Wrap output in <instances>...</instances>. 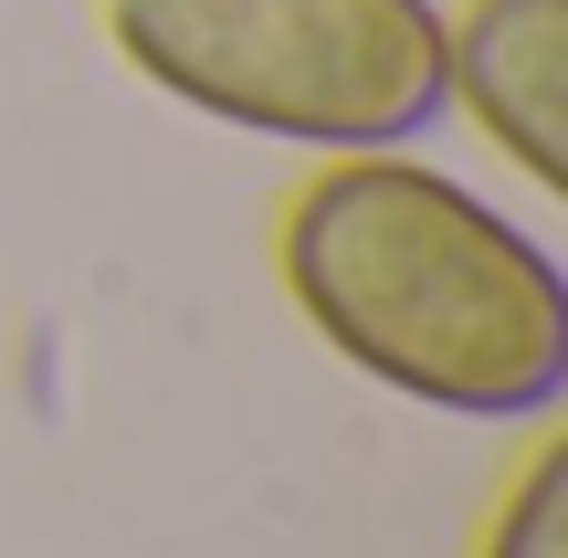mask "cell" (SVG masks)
Returning <instances> with one entry per match:
<instances>
[{"instance_id": "6da1fadb", "label": "cell", "mask_w": 568, "mask_h": 558, "mask_svg": "<svg viewBox=\"0 0 568 558\" xmlns=\"http://www.w3.org/2000/svg\"><path fill=\"white\" fill-rule=\"evenodd\" d=\"M274 274L305 327L410 412L548 422L568 400L558 253L410 148L326 159L274 222Z\"/></svg>"}, {"instance_id": "3957f363", "label": "cell", "mask_w": 568, "mask_h": 558, "mask_svg": "<svg viewBox=\"0 0 568 558\" xmlns=\"http://www.w3.org/2000/svg\"><path fill=\"white\" fill-rule=\"evenodd\" d=\"M443 95L485 126V148L568 201V0H464L443 11Z\"/></svg>"}, {"instance_id": "277c9868", "label": "cell", "mask_w": 568, "mask_h": 558, "mask_svg": "<svg viewBox=\"0 0 568 558\" xmlns=\"http://www.w3.org/2000/svg\"><path fill=\"white\" fill-rule=\"evenodd\" d=\"M474 558H568V443L558 433L516 464V485L495 496L485 548H474Z\"/></svg>"}, {"instance_id": "7a4b0ae2", "label": "cell", "mask_w": 568, "mask_h": 558, "mask_svg": "<svg viewBox=\"0 0 568 558\" xmlns=\"http://www.w3.org/2000/svg\"><path fill=\"white\" fill-rule=\"evenodd\" d=\"M105 42L169 105L305 159L422 148L453 116L443 0H105Z\"/></svg>"}]
</instances>
